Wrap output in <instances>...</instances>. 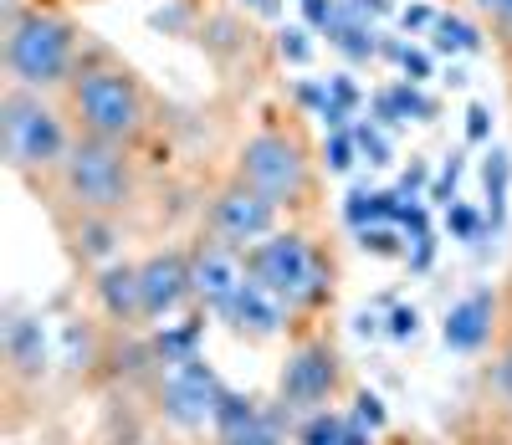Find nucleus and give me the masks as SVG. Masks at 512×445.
<instances>
[{
  "label": "nucleus",
  "mask_w": 512,
  "mask_h": 445,
  "mask_svg": "<svg viewBox=\"0 0 512 445\" xmlns=\"http://www.w3.org/2000/svg\"><path fill=\"white\" fill-rule=\"evenodd\" d=\"M221 394H226V384L216 379V369H210L200 353H195V359H180V364L164 369L159 399H164V415L175 420L180 430H195V425H205V420H216Z\"/></svg>",
  "instance_id": "423d86ee"
},
{
  "label": "nucleus",
  "mask_w": 512,
  "mask_h": 445,
  "mask_svg": "<svg viewBox=\"0 0 512 445\" xmlns=\"http://www.w3.org/2000/svg\"><path fill=\"white\" fill-rule=\"evenodd\" d=\"M77 113L93 128V139H123L139 123V93L123 72H82L77 77Z\"/></svg>",
  "instance_id": "39448f33"
},
{
  "label": "nucleus",
  "mask_w": 512,
  "mask_h": 445,
  "mask_svg": "<svg viewBox=\"0 0 512 445\" xmlns=\"http://www.w3.org/2000/svg\"><path fill=\"white\" fill-rule=\"evenodd\" d=\"M328 41L338 52H349V57H374V26H364V16H354L349 6H338V16L328 21Z\"/></svg>",
  "instance_id": "dca6fc26"
},
{
  "label": "nucleus",
  "mask_w": 512,
  "mask_h": 445,
  "mask_svg": "<svg viewBox=\"0 0 512 445\" xmlns=\"http://www.w3.org/2000/svg\"><path fill=\"white\" fill-rule=\"evenodd\" d=\"M497 389H502V399L512 405V353H502V364H497Z\"/></svg>",
  "instance_id": "e433bc0d"
},
{
  "label": "nucleus",
  "mask_w": 512,
  "mask_h": 445,
  "mask_svg": "<svg viewBox=\"0 0 512 445\" xmlns=\"http://www.w3.org/2000/svg\"><path fill=\"white\" fill-rule=\"evenodd\" d=\"M379 118L384 123H431L436 118V103L415 93V87H390V93H379Z\"/></svg>",
  "instance_id": "f3484780"
},
{
  "label": "nucleus",
  "mask_w": 512,
  "mask_h": 445,
  "mask_svg": "<svg viewBox=\"0 0 512 445\" xmlns=\"http://www.w3.org/2000/svg\"><path fill=\"white\" fill-rule=\"evenodd\" d=\"M359 246L374 251V256H400V251H405L400 236H395L390 226H369V231H359Z\"/></svg>",
  "instance_id": "a878e982"
},
{
  "label": "nucleus",
  "mask_w": 512,
  "mask_h": 445,
  "mask_svg": "<svg viewBox=\"0 0 512 445\" xmlns=\"http://www.w3.org/2000/svg\"><path fill=\"white\" fill-rule=\"evenodd\" d=\"M200 333H205V323H200V318H190V323H180V328H164V333L154 338L159 359H164V364L195 359V353H200Z\"/></svg>",
  "instance_id": "a211bd4d"
},
{
  "label": "nucleus",
  "mask_w": 512,
  "mask_h": 445,
  "mask_svg": "<svg viewBox=\"0 0 512 445\" xmlns=\"http://www.w3.org/2000/svg\"><path fill=\"white\" fill-rule=\"evenodd\" d=\"M262 6H267V0H262Z\"/></svg>",
  "instance_id": "a19ab883"
},
{
  "label": "nucleus",
  "mask_w": 512,
  "mask_h": 445,
  "mask_svg": "<svg viewBox=\"0 0 512 445\" xmlns=\"http://www.w3.org/2000/svg\"><path fill=\"white\" fill-rule=\"evenodd\" d=\"M272 215H277V205H272L267 195H256L251 185H241V190H231V195L216 200V236H221L226 246L262 241V236L272 231Z\"/></svg>",
  "instance_id": "9d476101"
},
{
  "label": "nucleus",
  "mask_w": 512,
  "mask_h": 445,
  "mask_svg": "<svg viewBox=\"0 0 512 445\" xmlns=\"http://www.w3.org/2000/svg\"><path fill=\"white\" fill-rule=\"evenodd\" d=\"M344 6L354 16H384V11H390V0H344Z\"/></svg>",
  "instance_id": "c9c22d12"
},
{
  "label": "nucleus",
  "mask_w": 512,
  "mask_h": 445,
  "mask_svg": "<svg viewBox=\"0 0 512 445\" xmlns=\"http://www.w3.org/2000/svg\"><path fill=\"white\" fill-rule=\"evenodd\" d=\"M185 292H195L185 256L164 251V256H149V261L139 266V297H144V318H169V313H175V307L185 302Z\"/></svg>",
  "instance_id": "9b49d317"
},
{
  "label": "nucleus",
  "mask_w": 512,
  "mask_h": 445,
  "mask_svg": "<svg viewBox=\"0 0 512 445\" xmlns=\"http://www.w3.org/2000/svg\"><path fill=\"white\" fill-rule=\"evenodd\" d=\"M466 133H472V139H487V108L482 103L466 108Z\"/></svg>",
  "instance_id": "72a5a7b5"
},
{
  "label": "nucleus",
  "mask_w": 512,
  "mask_h": 445,
  "mask_svg": "<svg viewBox=\"0 0 512 445\" xmlns=\"http://www.w3.org/2000/svg\"><path fill=\"white\" fill-rule=\"evenodd\" d=\"M221 445H282V435H277L272 420H256V425H246V430L221 435Z\"/></svg>",
  "instance_id": "b1692460"
},
{
  "label": "nucleus",
  "mask_w": 512,
  "mask_h": 445,
  "mask_svg": "<svg viewBox=\"0 0 512 445\" xmlns=\"http://www.w3.org/2000/svg\"><path fill=\"white\" fill-rule=\"evenodd\" d=\"M349 435V420L333 415V410H313L303 420V430H297V445H344Z\"/></svg>",
  "instance_id": "6ab92c4d"
},
{
  "label": "nucleus",
  "mask_w": 512,
  "mask_h": 445,
  "mask_svg": "<svg viewBox=\"0 0 512 445\" xmlns=\"http://www.w3.org/2000/svg\"><path fill=\"white\" fill-rule=\"evenodd\" d=\"M98 297L113 318H139L144 313V297H139V266H108L98 277Z\"/></svg>",
  "instance_id": "2eb2a0df"
},
{
  "label": "nucleus",
  "mask_w": 512,
  "mask_h": 445,
  "mask_svg": "<svg viewBox=\"0 0 512 445\" xmlns=\"http://www.w3.org/2000/svg\"><path fill=\"white\" fill-rule=\"evenodd\" d=\"M354 149H359V144H354V133H349V128H338L333 139H328V169H349V164H354Z\"/></svg>",
  "instance_id": "bb28decb"
},
{
  "label": "nucleus",
  "mask_w": 512,
  "mask_h": 445,
  "mask_svg": "<svg viewBox=\"0 0 512 445\" xmlns=\"http://www.w3.org/2000/svg\"><path fill=\"white\" fill-rule=\"evenodd\" d=\"M6 62H11L16 82H26V87H52V82H62V72H67V62H72V26L57 21V16H41V11L11 21Z\"/></svg>",
  "instance_id": "f03ea898"
},
{
  "label": "nucleus",
  "mask_w": 512,
  "mask_h": 445,
  "mask_svg": "<svg viewBox=\"0 0 512 445\" xmlns=\"http://www.w3.org/2000/svg\"><path fill=\"white\" fill-rule=\"evenodd\" d=\"M0 128H6V154L16 169H36V164H57L67 139H62V123L41 108L36 98L26 93H11L6 103H0Z\"/></svg>",
  "instance_id": "7ed1b4c3"
},
{
  "label": "nucleus",
  "mask_w": 512,
  "mask_h": 445,
  "mask_svg": "<svg viewBox=\"0 0 512 445\" xmlns=\"http://www.w3.org/2000/svg\"><path fill=\"white\" fill-rule=\"evenodd\" d=\"M262 415H256V405L246 394H221V410H216V425H221V435H231V430H246V425H256Z\"/></svg>",
  "instance_id": "412c9836"
},
{
  "label": "nucleus",
  "mask_w": 512,
  "mask_h": 445,
  "mask_svg": "<svg viewBox=\"0 0 512 445\" xmlns=\"http://www.w3.org/2000/svg\"><path fill=\"white\" fill-rule=\"evenodd\" d=\"M390 52H395V57H400V67H405V72H410V82H420V77H425V72H431V62H425V57H420V52H410V47H390Z\"/></svg>",
  "instance_id": "c756f323"
},
{
  "label": "nucleus",
  "mask_w": 512,
  "mask_h": 445,
  "mask_svg": "<svg viewBox=\"0 0 512 445\" xmlns=\"http://www.w3.org/2000/svg\"><path fill=\"white\" fill-rule=\"evenodd\" d=\"M303 11H308V21H313V26H328V21L338 16L333 0H303Z\"/></svg>",
  "instance_id": "473e14b6"
},
{
  "label": "nucleus",
  "mask_w": 512,
  "mask_h": 445,
  "mask_svg": "<svg viewBox=\"0 0 512 445\" xmlns=\"http://www.w3.org/2000/svg\"><path fill=\"white\" fill-rule=\"evenodd\" d=\"M384 333H390V338H415L420 333V313H415V307H395V313H390V328H384Z\"/></svg>",
  "instance_id": "c85d7f7f"
},
{
  "label": "nucleus",
  "mask_w": 512,
  "mask_h": 445,
  "mask_svg": "<svg viewBox=\"0 0 512 445\" xmlns=\"http://www.w3.org/2000/svg\"><path fill=\"white\" fill-rule=\"evenodd\" d=\"M477 6L492 16V21H502V26H512V0H477Z\"/></svg>",
  "instance_id": "f704fd0d"
},
{
  "label": "nucleus",
  "mask_w": 512,
  "mask_h": 445,
  "mask_svg": "<svg viewBox=\"0 0 512 445\" xmlns=\"http://www.w3.org/2000/svg\"><path fill=\"white\" fill-rule=\"evenodd\" d=\"M492 313H497L492 292H472V297H461V302L451 307V313H446V323H441L446 348H456V353H477V348L487 343V333H492Z\"/></svg>",
  "instance_id": "f8f14e48"
},
{
  "label": "nucleus",
  "mask_w": 512,
  "mask_h": 445,
  "mask_svg": "<svg viewBox=\"0 0 512 445\" xmlns=\"http://www.w3.org/2000/svg\"><path fill=\"white\" fill-rule=\"evenodd\" d=\"M436 47L441 52H477V31L456 16H441L436 21Z\"/></svg>",
  "instance_id": "4be33fe9"
},
{
  "label": "nucleus",
  "mask_w": 512,
  "mask_h": 445,
  "mask_svg": "<svg viewBox=\"0 0 512 445\" xmlns=\"http://www.w3.org/2000/svg\"><path fill=\"white\" fill-rule=\"evenodd\" d=\"M246 272L251 282H262L282 307H313L323 292H328V277H323V261L313 256V246L303 236H267L246 256Z\"/></svg>",
  "instance_id": "f257e3e1"
},
{
  "label": "nucleus",
  "mask_w": 512,
  "mask_h": 445,
  "mask_svg": "<svg viewBox=\"0 0 512 445\" xmlns=\"http://www.w3.org/2000/svg\"><path fill=\"white\" fill-rule=\"evenodd\" d=\"M400 21H405V31H415V26H431V11H425V6H410Z\"/></svg>",
  "instance_id": "4c0bfd02"
},
{
  "label": "nucleus",
  "mask_w": 512,
  "mask_h": 445,
  "mask_svg": "<svg viewBox=\"0 0 512 445\" xmlns=\"http://www.w3.org/2000/svg\"><path fill=\"white\" fill-rule=\"evenodd\" d=\"M77 241H82V251H88V256H108V251H113V231L98 226V220H93V226H82Z\"/></svg>",
  "instance_id": "cd10ccee"
},
{
  "label": "nucleus",
  "mask_w": 512,
  "mask_h": 445,
  "mask_svg": "<svg viewBox=\"0 0 512 445\" xmlns=\"http://www.w3.org/2000/svg\"><path fill=\"white\" fill-rule=\"evenodd\" d=\"M344 445H369V435H364V430H354V425H349V435H344Z\"/></svg>",
  "instance_id": "ea45409f"
},
{
  "label": "nucleus",
  "mask_w": 512,
  "mask_h": 445,
  "mask_svg": "<svg viewBox=\"0 0 512 445\" xmlns=\"http://www.w3.org/2000/svg\"><path fill=\"white\" fill-rule=\"evenodd\" d=\"M354 144L369 154V164H390V139H384L374 123H359V128H354Z\"/></svg>",
  "instance_id": "393cba45"
},
{
  "label": "nucleus",
  "mask_w": 512,
  "mask_h": 445,
  "mask_svg": "<svg viewBox=\"0 0 512 445\" xmlns=\"http://www.w3.org/2000/svg\"><path fill=\"white\" fill-rule=\"evenodd\" d=\"M338 384V359L328 343H303L282 369V405L287 410H318Z\"/></svg>",
  "instance_id": "6e6552de"
},
{
  "label": "nucleus",
  "mask_w": 512,
  "mask_h": 445,
  "mask_svg": "<svg viewBox=\"0 0 512 445\" xmlns=\"http://www.w3.org/2000/svg\"><path fill=\"white\" fill-rule=\"evenodd\" d=\"M282 52H287L292 62H308V36L297 31V26H292V31H282Z\"/></svg>",
  "instance_id": "2f4dec72"
},
{
  "label": "nucleus",
  "mask_w": 512,
  "mask_h": 445,
  "mask_svg": "<svg viewBox=\"0 0 512 445\" xmlns=\"http://www.w3.org/2000/svg\"><path fill=\"white\" fill-rule=\"evenodd\" d=\"M6 353H11V364L21 374H47V333H41V323L31 318H11L6 323Z\"/></svg>",
  "instance_id": "4468645a"
},
{
  "label": "nucleus",
  "mask_w": 512,
  "mask_h": 445,
  "mask_svg": "<svg viewBox=\"0 0 512 445\" xmlns=\"http://www.w3.org/2000/svg\"><path fill=\"white\" fill-rule=\"evenodd\" d=\"M446 231H451L456 241H477V236H482V215H477L472 205H456V200H451V210H446Z\"/></svg>",
  "instance_id": "5701e85b"
},
{
  "label": "nucleus",
  "mask_w": 512,
  "mask_h": 445,
  "mask_svg": "<svg viewBox=\"0 0 512 445\" xmlns=\"http://www.w3.org/2000/svg\"><path fill=\"white\" fill-rule=\"evenodd\" d=\"M359 333H364V338H374V333H379V318H369V313H359Z\"/></svg>",
  "instance_id": "58836bf2"
},
{
  "label": "nucleus",
  "mask_w": 512,
  "mask_h": 445,
  "mask_svg": "<svg viewBox=\"0 0 512 445\" xmlns=\"http://www.w3.org/2000/svg\"><path fill=\"white\" fill-rule=\"evenodd\" d=\"M359 425H369V430H374V425H384V405H379V399H374L369 389L359 394Z\"/></svg>",
  "instance_id": "7c9ffc66"
},
{
  "label": "nucleus",
  "mask_w": 512,
  "mask_h": 445,
  "mask_svg": "<svg viewBox=\"0 0 512 445\" xmlns=\"http://www.w3.org/2000/svg\"><path fill=\"white\" fill-rule=\"evenodd\" d=\"M507 180H512V159H507V154H492V159H487V169H482V185H487V200H492V226H502Z\"/></svg>",
  "instance_id": "aec40b11"
},
{
  "label": "nucleus",
  "mask_w": 512,
  "mask_h": 445,
  "mask_svg": "<svg viewBox=\"0 0 512 445\" xmlns=\"http://www.w3.org/2000/svg\"><path fill=\"white\" fill-rule=\"evenodd\" d=\"M190 282H195V292H200V302L210 307V313H226L231 297L246 287V266H241L236 246H226V241L200 246V256L190 266Z\"/></svg>",
  "instance_id": "1a4fd4ad"
},
{
  "label": "nucleus",
  "mask_w": 512,
  "mask_h": 445,
  "mask_svg": "<svg viewBox=\"0 0 512 445\" xmlns=\"http://www.w3.org/2000/svg\"><path fill=\"white\" fill-rule=\"evenodd\" d=\"M67 190L77 195V205L88 210H113L128 195V169L118 159V149H108V139L77 144L67 154Z\"/></svg>",
  "instance_id": "0eeeda50"
},
{
  "label": "nucleus",
  "mask_w": 512,
  "mask_h": 445,
  "mask_svg": "<svg viewBox=\"0 0 512 445\" xmlns=\"http://www.w3.org/2000/svg\"><path fill=\"white\" fill-rule=\"evenodd\" d=\"M241 180L267 195L272 205L282 200H297L308 185V169H303V154H297L292 139H282V133H256V139L241 149Z\"/></svg>",
  "instance_id": "20e7f679"
},
{
  "label": "nucleus",
  "mask_w": 512,
  "mask_h": 445,
  "mask_svg": "<svg viewBox=\"0 0 512 445\" xmlns=\"http://www.w3.org/2000/svg\"><path fill=\"white\" fill-rule=\"evenodd\" d=\"M236 333H251V338H272L277 328H282V302L262 287V282H251V272H246V287L231 297V307L221 313Z\"/></svg>",
  "instance_id": "ddd939ff"
}]
</instances>
